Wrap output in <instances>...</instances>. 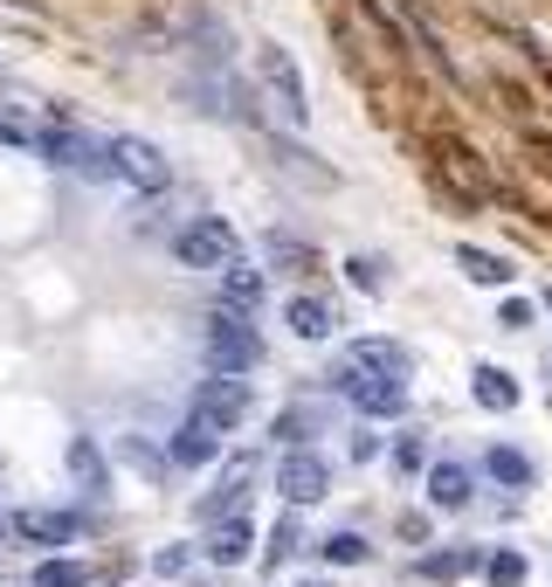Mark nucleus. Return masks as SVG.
<instances>
[{"label": "nucleus", "instance_id": "nucleus-1", "mask_svg": "<svg viewBox=\"0 0 552 587\" xmlns=\"http://www.w3.org/2000/svg\"><path fill=\"white\" fill-rule=\"evenodd\" d=\"M201 352H207V367L215 373H256L262 367V331H256V318L249 312H221L201 325Z\"/></svg>", "mask_w": 552, "mask_h": 587}, {"label": "nucleus", "instance_id": "nucleus-2", "mask_svg": "<svg viewBox=\"0 0 552 587\" xmlns=\"http://www.w3.org/2000/svg\"><path fill=\"white\" fill-rule=\"evenodd\" d=\"M256 84L270 90V105L283 124H304L311 118V90H304V69L291 48H277V42H256Z\"/></svg>", "mask_w": 552, "mask_h": 587}, {"label": "nucleus", "instance_id": "nucleus-3", "mask_svg": "<svg viewBox=\"0 0 552 587\" xmlns=\"http://www.w3.org/2000/svg\"><path fill=\"white\" fill-rule=\"evenodd\" d=\"M235 257H242V242H235V228H228L221 215H194V221L173 236V263H180V270H221V263H235Z\"/></svg>", "mask_w": 552, "mask_h": 587}, {"label": "nucleus", "instance_id": "nucleus-4", "mask_svg": "<svg viewBox=\"0 0 552 587\" xmlns=\"http://www.w3.org/2000/svg\"><path fill=\"white\" fill-rule=\"evenodd\" d=\"M35 152H42V160H56V166H69L76 181H118L111 139H97V132H42Z\"/></svg>", "mask_w": 552, "mask_h": 587}, {"label": "nucleus", "instance_id": "nucleus-5", "mask_svg": "<svg viewBox=\"0 0 552 587\" xmlns=\"http://www.w3.org/2000/svg\"><path fill=\"white\" fill-rule=\"evenodd\" d=\"M332 388L346 394L359 415H401L408 407V380L401 373H346V367H332Z\"/></svg>", "mask_w": 552, "mask_h": 587}, {"label": "nucleus", "instance_id": "nucleus-6", "mask_svg": "<svg viewBox=\"0 0 552 587\" xmlns=\"http://www.w3.org/2000/svg\"><path fill=\"white\" fill-rule=\"evenodd\" d=\"M111 160H118V181L139 187V194H166L173 187V160L152 139H111Z\"/></svg>", "mask_w": 552, "mask_h": 587}, {"label": "nucleus", "instance_id": "nucleus-7", "mask_svg": "<svg viewBox=\"0 0 552 587\" xmlns=\"http://www.w3.org/2000/svg\"><path fill=\"white\" fill-rule=\"evenodd\" d=\"M277 491H283V504H297V512H304V504H325V491H332V464H325L318 449H304V443H297V449L277 464Z\"/></svg>", "mask_w": 552, "mask_h": 587}, {"label": "nucleus", "instance_id": "nucleus-8", "mask_svg": "<svg viewBox=\"0 0 552 587\" xmlns=\"http://www.w3.org/2000/svg\"><path fill=\"white\" fill-rule=\"evenodd\" d=\"M194 407H201V415H215L221 428H235V422H249L256 388H249L242 373H215V367H207V380L194 388Z\"/></svg>", "mask_w": 552, "mask_h": 587}, {"label": "nucleus", "instance_id": "nucleus-9", "mask_svg": "<svg viewBox=\"0 0 552 587\" xmlns=\"http://www.w3.org/2000/svg\"><path fill=\"white\" fill-rule=\"evenodd\" d=\"M215 456H221V422H215V415H201V407H194V415L173 428V443H166V464H180V470H201V464H215Z\"/></svg>", "mask_w": 552, "mask_h": 587}, {"label": "nucleus", "instance_id": "nucleus-10", "mask_svg": "<svg viewBox=\"0 0 552 587\" xmlns=\"http://www.w3.org/2000/svg\"><path fill=\"white\" fill-rule=\"evenodd\" d=\"M249 483H256V456H235V464L221 470V483L201 498V519L215 525V519H235V512H249Z\"/></svg>", "mask_w": 552, "mask_h": 587}, {"label": "nucleus", "instance_id": "nucleus-11", "mask_svg": "<svg viewBox=\"0 0 552 587\" xmlns=\"http://www.w3.org/2000/svg\"><path fill=\"white\" fill-rule=\"evenodd\" d=\"M338 367H346V373H401V380L414 373L401 339H353L346 352H338Z\"/></svg>", "mask_w": 552, "mask_h": 587}, {"label": "nucleus", "instance_id": "nucleus-12", "mask_svg": "<svg viewBox=\"0 0 552 587\" xmlns=\"http://www.w3.org/2000/svg\"><path fill=\"white\" fill-rule=\"evenodd\" d=\"M8 532L21 546H69L76 540V512H48V504H29V512H14Z\"/></svg>", "mask_w": 552, "mask_h": 587}, {"label": "nucleus", "instance_id": "nucleus-13", "mask_svg": "<svg viewBox=\"0 0 552 587\" xmlns=\"http://www.w3.org/2000/svg\"><path fill=\"white\" fill-rule=\"evenodd\" d=\"M221 276V304H228V312H262V297H270V276H262V263H242V257H235V263H221L215 270Z\"/></svg>", "mask_w": 552, "mask_h": 587}, {"label": "nucleus", "instance_id": "nucleus-14", "mask_svg": "<svg viewBox=\"0 0 552 587\" xmlns=\"http://www.w3.org/2000/svg\"><path fill=\"white\" fill-rule=\"evenodd\" d=\"M401 35L414 42V56H422L435 76H442V84H463V69H456V56H450V48H442V35L429 29V21L422 14H414V0H401Z\"/></svg>", "mask_w": 552, "mask_h": 587}, {"label": "nucleus", "instance_id": "nucleus-15", "mask_svg": "<svg viewBox=\"0 0 552 587\" xmlns=\"http://www.w3.org/2000/svg\"><path fill=\"white\" fill-rule=\"evenodd\" d=\"M469 498H477V470H469V464L450 456V464L429 470V504H435V512H463Z\"/></svg>", "mask_w": 552, "mask_h": 587}, {"label": "nucleus", "instance_id": "nucleus-16", "mask_svg": "<svg viewBox=\"0 0 552 587\" xmlns=\"http://www.w3.org/2000/svg\"><path fill=\"white\" fill-rule=\"evenodd\" d=\"M249 553H256V519H249V512L215 519V540H207V559H215V567H242Z\"/></svg>", "mask_w": 552, "mask_h": 587}, {"label": "nucleus", "instance_id": "nucleus-17", "mask_svg": "<svg viewBox=\"0 0 552 587\" xmlns=\"http://www.w3.org/2000/svg\"><path fill=\"white\" fill-rule=\"evenodd\" d=\"M469 394H477L484 407H490V415H511V407H518V380L505 373V367H469Z\"/></svg>", "mask_w": 552, "mask_h": 587}, {"label": "nucleus", "instance_id": "nucleus-18", "mask_svg": "<svg viewBox=\"0 0 552 587\" xmlns=\"http://www.w3.org/2000/svg\"><path fill=\"white\" fill-rule=\"evenodd\" d=\"M283 318H291V331H297V339H311V346H318V339H332V331H338V312H332V297H291V312H283Z\"/></svg>", "mask_w": 552, "mask_h": 587}, {"label": "nucleus", "instance_id": "nucleus-19", "mask_svg": "<svg viewBox=\"0 0 552 587\" xmlns=\"http://www.w3.org/2000/svg\"><path fill=\"white\" fill-rule=\"evenodd\" d=\"M484 470L497 477V483H511V491H532L539 483V464L524 449H511V443H497V449H484Z\"/></svg>", "mask_w": 552, "mask_h": 587}, {"label": "nucleus", "instance_id": "nucleus-20", "mask_svg": "<svg viewBox=\"0 0 552 587\" xmlns=\"http://www.w3.org/2000/svg\"><path fill=\"white\" fill-rule=\"evenodd\" d=\"M456 263H463V276H469V284H490V291H505L511 276H518L505 257H497V249H477V242H463V249H456Z\"/></svg>", "mask_w": 552, "mask_h": 587}, {"label": "nucleus", "instance_id": "nucleus-21", "mask_svg": "<svg viewBox=\"0 0 552 587\" xmlns=\"http://www.w3.org/2000/svg\"><path fill=\"white\" fill-rule=\"evenodd\" d=\"M63 456H69V477L84 483V491H104V483H111V470H104V449H97L90 436H69Z\"/></svg>", "mask_w": 552, "mask_h": 587}, {"label": "nucleus", "instance_id": "nucleus-22", "mask_svg": "<svg viewBox=\"0 0 552 587\" xmlns=\"http://www.w3.org/2000/svg\"><path fill=\"white\" fill-rule=\"evenodd\" d=\"M414 567H422L429 580H456V574H477L484 553H477V546H450V553H422Z\"/></svg>", "mask_w": 552, "mask_h": 587}, {"label": "nucleus", "instance_id": "nucleus-23", "mask_svg": "<svg viewBox=\"0 0 552 587\" xmlns=\"http://www.w3.org/2000/svg\"><path fill=\"white\" fill-rule=\"evenodd\" d=\"M442 173H450V181H456L463 194H477V200L490 194V181H484V166H477V160H469V152H463L456 139H442Z\"/></svg>", "mask_w": 552, "mask_h": 587}, {"label": "nucleus", "instance_id": "nucleus-24", "mask_svg": "<svg viewBox=\"0 0 552 587\" xmlns=\"http://www.w3.org/2000/svg\"><path fill=\"white\" fill-rule=\"evenodd\" d=\"M90 580H97V574L84 567V559H42L29 587H90Z\"/></svg>", "mask_w": 552, "mask_h": 587}, {"label": "nucleus", "instance_id": "nucleus-25", "mask_svg": "<svg viewBox=\"0 0 552 587\" xmlns=\"http://www.w3.org/2000/svg\"><path fill=\"white\" fill-rule=\"evenodd\" d=\"M366 553H374V546H366V532H332V540H325L332 567H366Z\"/></svg>", "mask_w": 552, "mask_h": 587}, {"label": "nucleus", "instance_id": "nucleus-26", "mask_svg": "<svg viewBox=\"0 0 552 587\" xmlns=\"http://www.w3.org/2000/svg\"><path fill=\"white\" fill-rule=\"evenodd\" d=\"M524 574H532V567H524V553H511V546L484 559V580H490V587H518Z\"/></svg>", "mask_w": 552, "mask_h": 587}, {"label": "nucleus", "instance_id": "nucleus-27", "mask_svg": "<svg viewBox=\"0 0 552 587\" xmlns=\"http://www.w3.org/2000/svg\"><path fill=\"white\" fill-rule=\"evenodd\" d=\"M346 276H353L366 297H380V291H387V263H380V257H346Z\"/></svg>", "mask_w": 552, "mask_h": 587}, {"label": "nucleus", "instance_id": "nucleus-28", "mask_svg": "<svg viewBox=\"0 0 552 587\" xmlns=\"http://www.w3.org/2000/svg\"><path fill=\"white\" fill-rule=\"evenodd\" d=\"M297 540H304V525H297V504H291V519L270 532V559H291V553H297Z\"/></svg>", "mask_w": 552, "mask_h": 587}, {"label": "nucleus", "instance_id": "nucleus-29", "mask_svg": "<svg viewBox=\"0 0 552 587\" xmlns=\"http://www.w3.org/2000/svg\"><path fill=\"white\" fill-rule=\"evenodd\" d=\"M118 456H125V464L139 470V477H152V470H160V456H152V449H145L139 436H118Z\"/></svg>", "mask_w": 552, "mask_h": 587}, {"label": "nucleus", "instance_id": "nucleus-30", "mask_svg": "<svg viewBox=\"0 0 552 587\" xmlns=\"http://www.w3.org/2000/svg\"><path fill=\"white\" fill-rule=\"evenodd\" d=\"M497 325H505V331H532V304H524V297H511L505 312H497Z\"/></svg>", "mask_w": 552, "mask_h": 587}, {"label": "nucleus", "instance_id": "nucleus-31", "mask_svg": "<svg viewBox=\"0 0 552 587\" xmlns=\"http://www.w3.org/2000/svg\"><path fill=\"white\" fill-rule=\"evenodd\" d=\"M393 464H401V470H422V436H401V443H393Z\"/></svg>", "mask_w": 552, "mask_h": 587}, {"label": "nucleus", "instance_id": "nucleus-32", "mask_svg": "<svg viewBox=\"0 0 552 587\" xmlns=\"http://www.w3.org/2000/svg\"><path fill=\"white\" fill-rule=\"evenodd\" d=\"M187 559H194L187 546H166V553H160V574H187Z\"/></svg>", "mask_w": 552, "mask_h": 587}, {"label": "nucleus", "instance_id": "nucleus-33", "mask_svg": "<svg viewBox=\"0 0 552 587\" xmlns=\"http://www.w3.org/2000/svg\"><path fill=\"white\" fill-rule=\"evenodd\" d=\"M297 587H325V580H297Z\"/></svg>", "mask_w": 552, "mask_h": 587}, {"label": "nucleus", "instance_id": "nucleus-34", "mask_svg": "<svg viewBox=\"0 0 552 587\" xmlns=\"http://www.w3.org/2000/svg\"><path fill=\"white\" fill-rule=\"evenodd\" d=\"M545 312H552V291H545Z\"/></svg>", "mask_w": 552, "mask_h": 587}, {"label": "nucleus", "instance_id": "nucleus-35", "mask_svg": "<svg viewBox=\"0 0 552 587\" xmlns=\"http://www.w3.org/2000/svg\"><path fill=\"white\" fill-rule=\"evenodd\" d=\"M0 525H8V519H0Z\"/></svg>", "mask_w": 552, "mask_h": 587}]
</instances>
